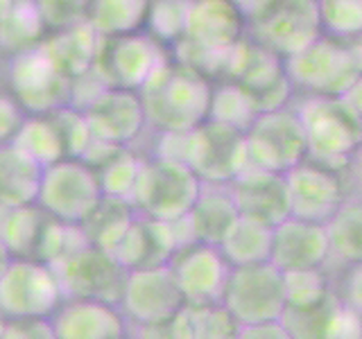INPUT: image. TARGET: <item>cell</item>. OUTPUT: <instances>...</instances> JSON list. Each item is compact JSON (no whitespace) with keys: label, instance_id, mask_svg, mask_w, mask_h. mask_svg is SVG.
<instances>
[{"label":"cell","instance_id":"18","mask_svg":"<svg viewBox=\"0 0 362 339\" xmlns=\"http://www.w3.org/2000/svg\"><path fill=\"white\" fill-rule=\"evenodd\" d=\"M247 37V11L235 0H190L184 41L211 54H226Z\"/></svg>","mask_w":362,"mask_h":339},{"label":"cell","instance_id":"39","mask_svg":"<svg viewBox=\"0 0 362 339\" xmlns=\"http://www.w3.org/2000/svg\"><path fill=\"white\" fill-rule=\"evenodd\" d=\"M50 118L54 122L57 131H59L66 158H82L90 147V143L95 141L84 111L75 105H66L62 109H57L54 113H50Z\"/></svg>","mask_w":362,"mask_h":339},{"label":"cell","instance_id":"21","mask_svg":"<svg viewBox=\"0 0 362 339\" xmlns=\"http://www.w3.org/2000/svg\"><path fill=\"white\" fill-rule=\"evenodd\" d=\"M331 258L326 224L299 220L290 215L272 235V256L269 263L281 271L322 267Z\"/></svg>","mask_w":362,"mask_h":339},{"label":"cell","instance_id":"41","mask_svg":"<svg viewBox=\"0 0 362 339\" xmlns=\"http://www.w3.org/2000/svg\"><path fill=\"white\" fill-rule=\"evenodd\" d=\"M34 5L48 32L79 25L88 16V0H34Z\"/></svg>","mask_w":362,"mask_h":339},{"label":"cell","instance_id":"36","mask_svg":"<svg viewBox=\"0 0 362 339\" xmlns=\"http://www.w3.org/2000/svg\"><path fill=\"white\" fill-rule=\"evenodd\" d=\"M141 165H143V158L139 154H134L129 147L118 150L105 165H100L95 170L98 179H100L102 195L129 201L136 181H139Z\"/></svg>","mask_w":362,"mask_h":339},{"label":"cell","instance_id":"13","mask_svg":"<svg viewBox=\"0 0 362 339\" xmlns=\"http://www.w3.org/2000/svg\"><path fill=\"white\" fill-rule=\"evenodd\" d=\"M50 267L54 269L57 278H59L64 301L93 299L118 305L124 280H127L129 274L113 258V254H107L90 244Z\"/></svg>","mask_w":362,"mask_h":339},{"label":"cell","instance_id":"40","mask_svg":"<svg viewBox=\"0 0 362 339\" xmlns=\"http://www.w3.org/2000/svg\"><path fill=\"white\" fill-rule=\"evenodd\" d=\"M190 314L195 339H235L240 323L235 316L224 308L222 303L199 305V308H186Z\"/></svg>","mask_w":362,"mask_h":339},{"label":"cell","instance_id":"51","mask_svg":"<svg viewBox=\"0 0 362 339\" xmlns=\"http://www.w3.org/2000/svg\"><path fill=\"white\" fill-rule=\"evenodd\" d=\"M11 263V256H9V251L3 246V242H0V276H3V271L7 269V265Z\"/></svg>","mask_w":362,"mask_h":339},{"label":"cell","instance_id":"16","mask_svg":"<svg viewBox=\"0 0 362 339\" xmlns=\"http://www.w3.org/2000/svg\"><path fill=\"white\" fill-rule=\"evenodd\" d=\"M118 308L129 323H154L184 310L186 299L173 269L161 265L129 271Z\"/></svg>","mask_w":362,"mask_h":339},{"label":"cell","instance_id":"49","mask_svg":"<svg viewBox=\"0 0 362 339\" xmlns=\"http://www.w3.org/2000/svg\"><path fill=\"white\" fill-rule=\"evenodd\" d=\"M344 97L351 102V105H354V109L362 116V77L358 79V82H356L354 86H351V90H349V93H346Z\"/></svg>","mask_w":362,"mask_h":339},{"label":"cell","instance_id":"7","mask_svg":"<svg viewBox=\"0 0 362 339\" xmlns=\"http://www.w3.org/2000/svg\"><path fill=\"white\" fill-rule=\"evenodd\" d=\"M64 303L59 278L48 263L11 258L0 276V314L5 319H50Z\"/></svg>","mask_w":362,"mask_h":339},{"label":"cell","instance_id":"23","mask_svg":"<svg viewBox=\"0 0 362 339\" xmlns=\"http://www.w3.org/2000/svg\"><path fill=\"white\" fill-rule=\"evenodd\" d=\"M238 218H240V210L235 206L229 184H204L202 181L199 197L184 222L195 242L220 246Z\"/></svg>","mask_w":362,"mask_h":339},{"label":"cell","instance_id":"38","mask_svg":"<svg viewBox=\"0 0 362 339\" xmlns=\"http://www.w3.org/2000/svg\"><path fill=\"white\" fill-rule=\"evenodd\" d=\"M283 290H286L288 308H308V305L320 303L333 290V285L322 267H310L283 271Z\"/></svg>","mask_w":362,"mask_h":339},{"label":"cell","instance_id":"1","mask_svg":"<svg viewBox=\"0 0 362 339\" xmlns=\"http://www.w3.org/2000/svg\"><path fill=\"white\" fill-rule=\"evenodd\" d=\"M147 124L161 133H184L209 120L213 84L195 68L168 59L139 90Z\"/></svg>","mask_w":362,"mask_h":339},{"label":"cell","instance_id":"33","mask_svg":"<svg viewBox=\"0 0 362 339\" xmlns=\"http://www.w3.org/2000/svg\"><path fill=\"white\" fill-rule=\"evenodd\" d=\"M258 113L260 111H258L256 100L238 82L224 79L218 86H213L209 120H218V122L229 124V127L247 131Z\"/></svg>","mask_w":362,"mask_h":339},{"label":"cell","instance_id":"14","mask_svg":"<svg viewBox=\"0 0 362 339\" xmlns=\"http://www.w3.org/2000/svg\"><path fill=\"white\" fill-rule=\"evenodd\" d=\"M168 267L173 269L177 285L184 294L186 308L222 303L231 265L220 251V246L204 242L184 244L170 258Z\"/></svg>","mask_w":362,"mask_h":339},{"label":"cell","instance_id":"20","mask_svg":"<svg viewBox=\"0 0 362 339\" xmlns=\"http://www.w3.org/2000/svg\"><path fill=\"white\" fill-rule=\"evenodd\" d=\"M54 339H127L129 321L118 305L93 299H68L50 316Z\"/></svg>","mask_w":362,"mask_h":339},{"label":"cell","instance_id":"45","mask_svg":"<svg viewBox=\"0 0 362 339\" xmlns=\"http://www.w3.org/2000/svg\"><path fill=\"white\" fill-rule=\"evenodd\" d=\"M326 339H362V314L342 301Z\"/></svg>","mask_w":362,"mask_h":339},{"label":"cell","instance_id":"2","mask_svg":"<svg viewBox=\"0 0 362 339\" xmlns=\"http://www.w3.org/2000/svg\"><path fill=\"white\" fill-rule=\"evenodd\" d=\"M308 141V158L344 172L351 154L362 143V116L346 97L303 95L297 105Z\"/></svg>","mask_w":362,"mask_h":339},{"label":"cell","instance_id":"3","mask_svg":"<svg viewBox=\"0 0 362 339\" xmlns=\"http://www.w3.org/2000/svg\"><path fill=\"white\" fill-rule=\"evenodd\" d=\"M286 71L294 90L303 95L344 97L362 77V45L322 34L286 59Z\"/></svg>","mask_w":362,"mask_h":339},{"label":"cell","instance_id":"31","mask_svg":"<svg viewBox=\"0 0 362 339\" xmlns=\"http://www.w3.org/2000/svg\"><path fill=\"white\" fill-rule=\"evenodd\" d=\"M48 28L39 14L34 0H16L9 16L0 23V50L9 52L11 56L37 48L45 39Z\"/></svg>","mask_w":362,"mask_h":339},{"label":"cell","instance_id":"29","mask_svg":"<svg viewBox=\"0 0 362 339\" xmlns=\"http://www.w3.org/2000/svg\"><path fill=\"white\" fill-rule=\"evenodd\" d=\"M150 3L152 0H88L86 23L100 37L141 32L145 30Z\"/></svg>","mask_w":362,"mask_h":339},{"label":"cell","instance_id":"8","mask_svg":"<svg viewBox=\"0 0 362 339\" xmlns=\"http://www.w3.org/2000/svg\"><path fill=\"white\" fill-rule=\"evenodd\" d=\"M165 50V45L147 30L122 37H100L93 75L111 88L141 90L147 79L170 59Z\"/></svg>","mask_w":362,"mask_h":339},{"label":"cell","instance_id":"37","mask_svg":"<svg viewBox=\"0 0 362 339\" xmlns=\"http://www.w3.org/2000/svg\"><path fill=\"white\" fill-rule=\"evenodd\" d=\"M188 9L190 0H152L145 30L156 41H161L165 48H170V45L175 48L186 37Z\"/></svg>","mask_w":362,"mask_h":339},{"label":"cell","instance_id":"50","mask_svg":"<svg viewBox=\"0 0 362 339\" xmlns=\"http://www.w3.org/2000/svg\"><path fill=\"white\" fill-rule=\"evenodd\" d=\"M14 5H16V0H0V23L9 16V11L14 9Z\"/></svg>","mask_w":362,"mask_h":339},{"label":"cell","instance_id":"42","mask_svg":"<svg viewBox=\"0 0 362 339\" xmlns=\"http://www.w3.org/2000/svg\"><path fill=\"white\" fill-rule=\"evenodd\" d=\"M129 339H195L190 314L181 312L154 323H129Z\"/></svg>","mask_w":362,"mask_h":339},{"label":"cell","instance_id":"54","mask_svg":"<svg viewBox=\"0 0 362 339\" xmlns=\"http://www.w3.org/2000/svg\"><path fill=\"white\" fill-rule=\"evenodd\" d=\"M127 339H129V337H127Z\"/></svg>","mask_w":362,"mask_h":339},{"label":"cell","instance_id":"44","mask_svg":"<svg viewBox=\"0 0 362 339\" xmlns=\"http://www.w3.org/2000/svg\"><path fill=\"white\" fill-rule=\"evenodd\" d=\"M23 113L25 111L21 109V105L16 102L14 95L0 93V145L14 141L16 131L21 129L23 120H25Z\"/></svg>","mask_w":362,"mask_h":339},{"label":"cell","instance_id":"6","mask_svg":"<svg viewBox=\"0 0 362 339\" xmlns=\"http://www.w3.org/2000/svg\"><path fill=\"white\" fill-rule=\"evenodd\" d=\"M98 172L84 158H62L43 167L37 206L62 224L79 226L102 201Z\"/></svg>","mask_w":362,"mask_h":339},{"label":"cell","instance_id":"4","mask_svg":"<svg viewBox=\"0 0 362 339\" xmlns=\"http://www.w3.org/2000/svg\"><path fill=\"white\" fill-rule=\"evenodd\" d=\"M202 190V179L186 163L158 156L143 158L129 203L139 215L175 224L188 218Z\"/></svg>","mask_w":362,"mask_h":339},{"label":"cell","instance_id":"27","mask_svg":"<svg viewBox=\"0 0 362 339\" xmlns=\"http://www.w3.org/2000/svg\"><path fill=\"white\" fill-rule=\"evenodd\" d=\"M272 235H274V226L240 215L231 226V231L220 242V251L229 260L231 267L269 263Z\"/></svg>","mask_w":362,"mask_h":339},{"label":"cell","instance_id":"26","mask_svg":"<svg viewBox=\"0 0 362 339\" xmlns=\"http://www.w3.org/2000/svg\"><path fill=\"white\" fill-rule=\"evenodd\" d=\"M48 220L50 215H45L37 203L16 208L0 206V242L11 258L37 260Z\"/></svg>","mask_w":362,"mask_h":339},{"label":"cell","instance_id":"9","mask_svg":"<svg viewBox=\"0 0 362 339\" xmlns=\"http://www.w3.org/2000/svg\"><path fill=\"white\" fill-rule=\"evenodd\" d=\"M249 165L286 174L308 158V141L294 107L260 111L245 131Z\"/></svg>","mask_w":362,"mask_h":339},{"label":"cell","instance_id":"11","mask_svg":"<svg viewBox=\"0 0 362 339\" xmlns=\"http://www.w3.org/2000/svg\"><path fill=\"white\" fill-rule=\"evenodd\" d=\"M184 163L204 184H231L249 165L247 136L218 120L202 122L188 131Z\"/></svg>","mask_w":362,"mask_h":339},{"label":"cell","instance_id":"34","mask_svg":"<svg viewBox=\"0 0 362 339\" xmlns=\"http://www.w3.org/2000/svg\"><path fill=\"white\" fill-rule=\"evenodd\" d=\"M339 305H342V299L337 297L335 290H331L320 303L308 305V308H288L286 305L281 323L288 328L292 339H326Z\"/></svg>","mask_w":362,"mask_h":339},{"label":"cell","instance_id":"22","mask_svg":"<svg viewBox=\"0 0 362 339\" xmlns=\"http://www.w3.org/2000/svg\"><path fill=\"white\" fill-rule=\"evenodd\" d=\"M177 249L179 240L173 224L136 215L127 233L122 235L116 251H113V258L127 271L150 269L168 265Z\"/></svg>","mask_w":362,"mask_h":339},{"label":"cell","instance_id":"17","mask_svg":"<svg viewBox=\"0 0 362 339\" xmlns=\"http://www.w3.org/2000/svg\"><path fill=\"white\" fill-rule=\"evenodd\" d=\"M292 215L299 220L326 224L342 206L346 195L344 172L305 158L286 172Z\"/></svg>","mask_w":362,"mask_h":339},{"label":"cell","instance_id":"12","mask_svg":"<svg viewBox=\"0 0 362 339\" xmlns=\"http://www.w3.org/2000/svg\"><path fill=\"white\" fill-rule=\"evenodd\" d=\"M9 86L21 109L30 116H50L73 105V82L57 71L39 45L11 56Z\"/></svg>","mask_w":362,"mask_h":339},{"label":"cell","instance_id":"10","mask_svg":"<svg viewBox=\"0 0 362 339\" xmlns=\"http://www.w3.org/2000/svg\"><path fill=\"white\" fill-rule=\"evenodd\" d=\"M222 305L240 326L279 321L286 310L283 271L272 263L231 267L222 294Z\"/></svg>","mask_w":362,"mask_h":339},{"label":"cell","instance_id":"48","mask_svg":"<svg viewBox=\"0 0 362 339\" xmlns=\"http://www.w3.org/2000/svg\"><path fill=\"white\" fill-rule=\"evenodd\" d=\"M344 177H346L358 190H362V143H360L358 150H356L354 154H351L349 163H346V167H344Z\"/></svg>","mask_w":362,"mask_h":339},{"label":"cell","instance_id":"25","mask_svg":"<svg viewBox=\"0 0 362 339\" xmlns=\"http://www.w3.org/2000/svg\"><path fill=\"white\" fill-rule=\"evenodd\" d=\"M43 167L23 154L16 145H0V206H30L37 203Z\"/></svg>","mask_w":362,"mask_h":339},{"label":"cell","instance_id":"15","mask_svg":"<svg viewBox=\"0 0 362 339\" xmlns=\"http://www.w3.org/2000/svg\"><path fill=\"white\" fill-rule=\"evenodd\" d=\"M79 109L84 111L93 138L116 147H129L147 127L139 90L102 86Z\"/></svg>","mask_w":362,"mask_h":339},{"label":"cell","instance_id":"53","mask_svg":"<svg viewBox=\"0 0 362 339\" xmlns=\"http://www.w3.org/2000/svg\"><path fill=\"white\" fill-rule=\"evenodd\" d=\"M235 3H240V0H235ZM252 5H254V0H249V5H247V9H249V7H252Z\"/></svg>","mask_w":362,"mask_h":339},{"label":"cell","instance_id":"43","mask_svg":"<svg viewBox=\"0 0 362 339\" xmlns=\"http://www.w3.org/2000/svg\"><path fill=\"white\" fill-rule=\"evenodd\" d=\"M0 339H54L50 319H9Z\"/></svg>","mask_w":362,"mask_h":339},{"label":"cell","instance_id":"32","mask_svg":"<svg viewBox=\"0 0 362 339\" xmlns=\"http://www.w3.org/2000/svg\"><path fill=\"white\" fill-rule=\"evenodd\" d=\"M11 145H16L23 154H28L32 161L41 167H48L57 161L66 158L64 145L59 138L54 122L50 116H30L23 120L21 129L16 131Z\"/></svg>","mask_w":362,"mask_h":339},{"label":"cell","instance_id":"46","mask_svg":"<svg viewBox=\"0 0 362 339\" xmlns=\"http://www.w3.org/2000/svg\"><path fill=\"white\" fill-rule=\"evenodd\" d=\"M337 297L342 299L349 308H354L362 314V263L356 265H346L342 278H339L337 287Z\"/></svg>","mask_w":362,"mask_h":339},{"label":"cell","instance_id":"47","mask_svg":"<svg viewBox=\"0 0 362 339\" xmlns=\"http://www.w3.org/2000/svg\"><path fill=\"white\" fill-rule=\"evenodd\" d=\"M235 339H292L288 328L279 321H265V323H252L240 326Z\"/></svg>","mask_w":362,"mask_h":339},{"label":"cell","instance_id":"28","mask_svg":"<svg viewBox=\"0 0 362 339\" xmlns=\"http://www.w3.org/2000/svg\"><path fill=\"white\" fill-rule=\"evenodd\" d=\"M134 206L127 199H116V197H102V201L95 206V210L88 215V220L82 226L86 240L90 246L102 249V251L113 254L122 235L127 233L136 218Z\"/></svg>","mask_w":362,"mask_h":339},{"label":"cell","instance_id":"5","mask_svg":"<svg viewBox=\"0 0 362 339\" xmlns=\"http://www.w3.org/2000/svg\"><path fill=\"white\" fill-rule=\"evenodd\" d=\"M247 37L290 59L322 37L317 0H254L247 9Z\"/></svg>","mask_w":362,"mask_h":339},{"label":"cell","instance_id":"19","mask_svg":"<svg viewBox=\"0 0 362 339\" xmlns=\"http://www.w3.org/2000/svg\"><path fill=\"white\" fill-rule=\"evenodd\" d=\"M235 206L245 218L279 226L292 215L286 174L272 172L256 165H247L229 184Z\"/></svg>","mask_w":362,"mask_h":339},{"label":"cell","instance_id":"24","mask_svg":"<svg viewBox=\"0 0 362 339\" xmlns=\"http://www.w3.org/2000/svg\"><path fill=\"white\" fill-rule=\"evenodd\" d=\"M39 48L54 64L57 71L66 75L71 82H77V79L93 73L100 34L88 23H79V25L45 34Z\"/></svg>","mask_w":362,"mask_h":339},{"label":"cell","instance_id":"52","mask_svg":"<svg viewBox=\"0 0 362 339\" xmlns=\"http://www.w3.org/2000/svg\"><path fill=\"white\" fill-rule=\"evenodd\" d=\"M5 321H7V319H5V316H3V314H0V335H3V328H5Z\"/></svg>","mask_w":362,"mask_h":339},{"label":"cell","instance_id":"30","mask_svg":"<svg viewBox=\"0 0 362 339\" xmlns=\"http://www.w3.org/2000/svg\"><path fill=\"white\" fill-rule=\"evenodd\" d=\"M331 258L337 263H362V197H346L333 218L326 222Z\"/></svg>","mask_w":362,"mask_h":339},{"label":"cell","instance_id":"35","mask_svg":"<svg viewBox=\"0 0 362 339\" xmlns=\"http://www.w3.org/2000/svg\"><path fill=\"white\" fill-rule=\"evenodd\" d=\"M322 34L346 43L362 41V0H317Z\"/></svg>","mask_w":362,"mask_h":339}]
</instances>
